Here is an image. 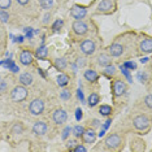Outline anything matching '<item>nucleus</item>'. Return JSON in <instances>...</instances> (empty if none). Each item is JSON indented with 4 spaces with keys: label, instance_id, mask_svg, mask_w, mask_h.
I'll return each mask as SVG.
<instances>
[{
    "label": "nucleus",
    "instance_id": "1",
    "mask_svg": "<svg viewBox=\"0 0 152 152\" xmlns=\"http://www.w3.org/2000/svg\"><path fill=\"white\" fill-rule=\"evenodd\" d=\"M133 125H134V127H135L137 130L146 131V130L150 129L151 121L146 115H139V116H137L133 120Z\"/></svg>",
    "mask_w": 152,
    "mask_h": 152
},
{
    "label": "nucleus",
    "instance_id": "2",
    "mask_svg": "<svg viewBox=\"0 0 152 152\" xmlns=\"http://www.w3.org/2000/svg\"><path fill=\"white\" fill-rule=\"evenodd\" d=\"M12 100L13 102H23L27 98V90L25 86H16L15 88L12 90Z\"/></svg>",
    "mask_w": 152,
    "mask_h": 152
},
{
    "label": "nucleus",
    "instance_id": "3",
    "mask_svg": "<svg viewBox=\"0 0 152 152\" xmlns=\"http://www.w3.org/2000/svg\"><path fill=\"white\" fill-rule=\"evenodd\" d=\"M29 110L33 116H39L44 110V102L42 99H34L29 105Z\"/></svg>",
    "mask_w": 152,
    "mask_h": 152
},
{
    "label": "nucleus",
    "instance_id": "4",
    "mask_svg": "<svg viewBox=\"0 0 152 152\" xmlns=\"http://www.w3.org/2000/svg\"><path fill=\"white\" fill-rule=\"evenodd\" d=\"M105 147L109 148V150H116V148L120 147V144L122 143V140H121V137L118 134H110L105 138Z\"/></svg>",
    "mask_w": 152,
    "mask_h": 152
},
{
    "label": "nucleus",
    "instance_id": "5",
    "mask_svg": "<svg viewBox=\"0 0 152 152\" xmlns=\"http://www.w3.org/2000/svg\"><path fill=\"white\" fill-rule=\"evenodd\" d=\"M112 90H113V95H115L116 98L122 96L126 91V83L122 79H115L112 83Z\"/></svg>",
    "mask_w": 152,
    "mask_h": 152
},
{
    "label": "nucleus",
    "instance_id": "6",
    "mask_svg": "<svg viewBox=\"0 0 152 152\" xmlns=\"http://www.w3.org/2000/svg\"><path fill=\"white\" fill-rule=\"evenodd\" d=\"M72 29H73L74 34H77V35H85L88 31L87 23L83 22L82 20H75L73 22V25H72Z\"/></svg>",
    "mask_w": 152,
    "mask_h": 152
},
{
    "label": "nucleus",
    "instance_id": "7",
    "mask_svg": "<svg viewBox=\"0 0 152 152\" xmlns=\"http://www.w3.org/2000/svg\"><path fill=\"white\" fill-rule=\"evenodd\" d=\"M87 15V9L82 5H73L70 9V16L75 20H82Z\"/></svg>",
    "mask_w": 152,
    "mask_h": 152
},
{
    "label": "nucleus",
    "instance_id": "8",
    "mask_svg": "<svg viewBox=\"0 0 152 152\" xmlns=\"http://www.w3.org/2000/svg\"><path fill=\"white\" fill-rule=\"evenodd\" d=\"M52 120H53V122L56 124V125H63V124L66 122V120H68V115H66V112H65L64 109L58 108V109H56V110L53 112V115H52Z\"/></svg>",
    "mask_w": 152,
    "mask_h": 152
},
{
    "label": "nucleus",
    "instance_id": "9",
    "mask_svg": "<svg viewBox=\"0 0 152 152\" xmlns=\"http://www.w3.org/2000/svg\"><path fill=\"white\" fill-rule=\"evenodd\" d=\"M95 50H96V44L94 40H91V39H86L83 40V42L81 43V51L83 52L85 55H92L95 52Z\"/></svg>",
    "mask_w": 152,
    "mask_h": 152
},
{
    "label": "nucleus",
    "instance_id": "10",
    "mask_svg": "<svg viewBox=\"0 0 152 152\" xmlns=\"http://www.w3.org/2000/svg\"><path fill=\"white\" fill-rule=\"evenodd\" d=\"M47 130H48V126H47L46 122H43V121H37L33 126V133L35 134V135H39V137L44 135V134L47 133Z\"/></svg>",
    "mask_w": 152,
    "mask_h": 152
},
{
    "label": "nucleus",
    "instance_id": "11",
    "mask_svg": "<svg viewBox=\"0 0 152 152\" xmlns=\"http://www.w3.org/2000/svg\"><path fill=\"white\" fill-rule=\"evenodd\" d=\"M96 137H98V135H96V133H95L94 129H85L83 134H82V139H83V142H85V143H87V144L95 143Z\"/></svg>",
    "mask_w": 152,
    "mask_h": 152
},
{
    "label": "nucleus",
    "instance_id": "12",
    "mask_svg": "<svg viewBox=\"0 0 152 152\" xmlns=\"http://www.w3.org/2000/svg\"><path fill=\"white\" fill-rule=\"evenodd\" d=\"M33 60H34V55L27 50H23L21 53H20V63L22 65H30L33 64Z\"/></svg>",
    "mask_w": 152,
    "mask_h": 152
},
{
    "label": "nucleus",
    "instance_id": "13",
    "mask_svg": "<svg viewBox=\"0 0 152 152\" xmlns=\"http://www.w3.org/2000/svg\"><path fill=\"white\" fill-rule=\"evenodd\" d=\"M108 51H109V55L112 57H120L121 55L124 53V46L120 43H115L109 47Z\"/></svg>",
    "mask_w": 152,
    "mask_h": 152
},
{
    "label": "nucleus",
    "instance_id": "14",
    "mask_svg": "<svg viewBox=\"0 0 152 152\" xmlns=\"http://www.w3.org/2000/svg\"><path fill=\"white\" fill-rule=\"evenodd\" d=\"M139 50L143 53H151L152 52V39L151 38H146L143 39L139 44Z\"/></svg>",
    "mask_w": 152,
    "mask_h": 152
},
{
    "label": "nucleus",
    "instance_id": "15",
    "mask_svg": "<svg viewBox=\"0 0 152 152\" xmlns=\"http://www.w3.org/2000/svg\"><path fill=\"white\" fill-rule=\"evenodd\" d=\"M112 9H113V3L110 0H102L98 5V12H102V13L110 12Z\"/></svg>",
    "mask_w": 152,
    "mask_h": 152
},
{
    "label": "nucleus",
    "instance_id": "16",
    "mask_svg": "<svg viewBox=\"0 0 152 152\" xmlns=\"http://www.w3.org/2000/svg\"><path fill=\"white\" fill-rule=\"evenodd\" d=\"M18 81H20V83H21L22 86H25L26 87V86H31L33 85L34 77H33L31 73H22L21 75H20Z\"/></svg>",
    "mask_w": 152,
    "mask_h": 152
},
{
    "label": "nucleus",
    "instance_id": "17",
    "mask_svg": "<svg viewBox=\"0 0 152 152\" xmlns=\"http://www.w3.org/2000/svg\"><path fill=\"white\" fill-rule=\"evenodd\" d=\"M83 77L86 81L91 82V83H94V82H96L99 79V74L96 73L95 70H92V69H87V70H85V74Z\"/></svg>",
    "mask_w": 152,
    "mask_h": 152
},
{
    "label": "nucleus",
    "instance_id": "18",
    "mask_svg": "<svg viewBox=\"0 0 152 152\" xmlns=\"http://www.w3.org/2000/svg\"><path fill=\"white\" fill-rule=\"evenodd\" d=\"M35 56L39 58V60H46L48 56V50L46 46H40L38 50L35 51Z\"/></svg>",
    "mask_w": 152,
    "mask_h": 152
},
{
    "label": "nucleus",
    "instance_id": "19",
    "mask_svg": "<svg viewBox=\"0 0 152 152\" xmlns=\"http://www.w3.org/2000/svg\"><path fill=\"white\" fill-rule=\"evenodd\" d=\"M116 73H117V69H116L115 65H112V64L104 66V70H103V74H104L107 78H112Z\"/></svg>",
    "mask_w": 152,
    "mask_h": 152
},
{
    "label": "nucleus",
    "instance_id": "20",
    "mask_svg": "<svg viewBox=\"0 0 152 152\" xmlns=\"http://www.w3.org/2000/svg\"><path fill=\"white\" fill-rule=\"evenodd\" d=\"M98 64L102 65V66H107V65L112 64V60H110V57L108 55L102 53V55H99V57H98Z\"/></svg>",
    "mask_w": 152,
    "mask_h": 152
},
{
    "label": "nucleus",
    "instance_id": "21",
    "mask_svg": "<svg viewBox=\"0 0 152 152\" xmlns=\"http://www.w3.org/2000/svg\"><path fill=\"white\" fill-rule=\"evenodd\" d=\"M57 85L60 86V87H65L68 83H69V75L68 74H58L57 75Z\"/></svg>",
    "mask_w": 152,
    "mask_h": 152
},
{
    "label": "nucleus",
    "instance_id": "22",
    "mask_svg": "<svg viewBox=\"0 0 152 152\" xmlns=\"http://www.w3.org/2000/svg\"><path fill=\"white\" fill-rule=\"evenodd\" d=\"M112 112H113L112 107H110V105H107V104L102 105V107L99 108V113H100V115H102L103 117H109L110 115H112Z\"/></svg>",
    "mask_w": 152,
    "mask_h": 152
},
{
    "label": "nucleus",
    "instance_id": "23",
    "mask_svg": "<svg viewBox=\"0 0 152 152\" xmlns=\"http://www.w3.org/2000/svg\"><path fill=\"white\" fill-rule=\"evenodd\" d=\"M99 102H100V96H99V94H96V92H92V94L88 96V105L91 107V108L98 105Z\"/></svg>",
    "mask_w": 152,
    "mask_h": 152
},
{
    "label": "nucleus",
    "instance_id": "24",
    "mask_svg": "<svg viewBox=\"0 0 152 152\" xmlns=\"http://www.w3.org/2000/svg\"><path fill=\"white\" fill-rule=\"evenodd\" d=\"M55 66L58 70H64L65 68H66V60H65L64 57L61 58H57V60H55Z\"/></svg>",
    "mask_w": 152,
    "mask_h": 152
},
{
    "label": "nucleus",
    "instance_id": "25",
    "mask_svg": "<svg viewBox=\"0 0 152 152\" xmlns=\"http://www.w3.org/2000/svg\"><path fill=\"white\" fill-rule=\"evenodd\" d=\"M5 66L7 68H8L9 69V70H12L13 72V73H18V70H20V68L18 66H17V65L15 64V63H13V61H11V60H5Z\"/></svg>",
    "mask_w": 152,
    "mask_h": 152
},
{
    "label": "nucleus",
    "instance_id": "26",
    "mask_svg": "<svg viewBox=\"0 0 152 152\" xmlns=\"http://www.w3.org/2000/svg\"><path fill=\"white\" fill-rule=\"evenodd\" d=\"M72 131H73L74 137L81 138V137H82V134H83V131H85V127H83V126H81V125H77V126H74L73 129H72Z\"/></svg>",
    "mask_w": 152,
    "mask_h": 152
},
{
    "label": "nucleus",
    "instance_id": "27",
    "mask_svg": "<svg viewBox=\"0 0 152 152\" xmlns=\"http://www.w3.org/2000/svg\"><path fill=\"white\" fill-rule=\"evenodd\" d=\"M23 131V125L21 122H16L12 127V134H21Z\"/></svg>",
    "mask_w": 152,
    "mask_h": 152
},
{
    "label": "nucleus",
    "instance_id": "28",
    "mask_svg": "<svg viewBox=\"0 0 152 152\" xmlns=\"http://www.w3.org/2000/svg\"><path fill=\"white\" fill-rule=\"evenodd\" d=\"M53 3H55L53 0H40L39 4H40V7H42L43 9H50V8H52Z\"/></svg>",
    "mask_w": 152,
    "mask_h": 152
},
{
    "label": "nucleus",
    "instance_id": "29",
    "mask_svg": "<svg viewBox=\"0 0 152 152\" xmlns=\"http://www.w3.org/2000/svg\"><path fill=\"white\" fill-rule=\"evenodd\" d=\"M12 0H0V9L1 11H7L8 8H11Z\"/></svg>",
    "mask_w": 152,
    "mask_h": 152
},
{
    "label": "nucleus",
    "instance_id": "30",
    "mask_svg": "<svg viewBox=\"0 0 152 152\" xmlns=\"http://www.w3.org/2000/svg\"><path fill=\"white\" fill-rule=\"evenodd\" d=\"M63 25H64V21H63V20H56V21H55V23L52 25V30H53V31H58V30L63 27Z\"/></svg>",
    "mask_w": 152,
    "mask_h": 152
},
{
    "label": "nucleus",
    "instance_id": "31",
    "mask_svg": "<svg viewBox=\"0 0 152 152\" xmlns=\"http://www.w3.org/2000/svg\"><path fill=\"white\" fill-rule=\"evenodd\" d=\"M120 69H121V72L125 74V77L129 79V82H133V78H131V75H130V73H129V69H126L125 66H124V65H120Z\"/></svg>",
    "mask_w": 152,
    "mask_h": 152
},
{
    "label": "nucleus",
    "instance_id": "32",
    "mask_svg": "<svg viewBox=\"0 0 152 152\" xmlns=\"http://www.w3.org/2000/svg\"><path fill=\"white\" fill-rule=\"evenodd\" d=\"M70 96H72V94H70V91H69V90H63V91H61V94H60V98L63 100L70 99Z\"/></svg>",
    "mask_w": 152,
    "mask_h": 152
},
{
    "label": "nucleus",
    "instance_id": "33",
    "mask_svg": "<svg viewBox=\"0 0 152 152\" xmlns=\"http://www.w3.org/2000/svg\"><path fill=\"white\" fill-rule=\"evenodd\" d=\"M72 151H73V152H86V151H87V148H86L85 146H82V144H75L74 148Z\"/></svg>",
    "mask_w": 152,
    "mask_h": 152
},
{
    "label": "nucleus",
    "instance_id": "34",
    "mask_svg": "<svg viewBox=\"0 0 152 152\" xmlns=\"http://www.w3.org/2000/svg\"><path fill=\"white\" fill-rule=\"evenodd\" d=\"M124 66H125L126 69H131V70L134 69V70H135V69H137V64L134 63V61H126V63L124 64Z\"/></svg>",
    "mask_w": 152,
    "mask_h": 152
},
{
    "label": "nucleus",
    "instance_id": "35",
    "mask_svg": "<svg viewBox=\"0 0 152 152\" xmlns=\"http://www.w3.org/2000/svg\"><path fill=\"white\" fill-rule=\"evenodd\" d=\"M8 88V85H7L5 81H0V94H4Z\"/></svg>",
    "mask_w": 152,
    "mask_h": 152
},
{
    "label": "nucleus",
    "instance_id": "36",
    "mask_svg": "<svg viewBox=\"0 0 152 152\" xmlns=\"http://www.w3.org/2000/svg\"><path fill=\"white\" fill-rule=\"evenodd\" d=\"M70 131H72V127L70 126H66L64 129V131H63V135H61V138H63V139H66L68 135L70 134Z\"/></svg>",
    "mask_w": 152,
    "mask_h": 152
},
{
    "label": "nucleus",
    "instance_id": "37",
    "mask_svg": "<svg viewBox=\"0 0 152 152\" xmlns=\"http://www.w3.org/2000/svg\"><path fill=\"white\" fill-rule=\"evenodd\" d=\"M0 17H1V20L4 22H8V18H9V15L5 11H0Z\"/></svg>",
    "mask_w": 152,
    "mask_h": 152
},
{
    "label": "nucleus",
    "instance_id": "38",
    "mask_svg": "<svg viewBox=\"0 0 152 152\" xmlns=\"http://www.w3.org/2000/svg\"><path fill=\"white\" fill-rule=\"evenodd\" d=\"M138 79H139V81L142 82V83H144V82L147 81V74L146 73H138Z\"/></svg>",
    "mask_w": 152,
    "mask_h": 152
},
{
    "label": "nucleus",
    "instance_id": "39",
    "mask_svg": "<svg viewBox=\"0 0 152 152\" xmlns=\"http://www.w3.org/2000/svg\"><path fill=\"white\" fill-rule=\"evenodd\" d=\"M151 100H152L151 95H147L146 99H144V102H146V105L148 107V108H151V107H152V102H151Z\"/></svg>",
    "mask_w": 152,
    "mask_h": 152
},
{
    "label": "nucleus",
    "instance_id": "40",
    "mask_svg": "<svg viewBox=\"0 0 152 152\" xmlns=\"http://www.w3.org/2000/svg\"><path fill=\"white\" fill-rule=\"evenodd\" d=\"M75 144H77V142H75V140H69L66 146H68V148H69V150L72 151V150H73V148H74V146H75Z\"/></svg>",
    "mask_w": 152,
    "mask_h": 152
},
{
    "label": "nucleus",
    "instance_id": "41",
    "mask_svg": "<svg viewBox=\"0 0 152 152\" xmlns=\"http://www.w3.org/2000/svg\"><path fill=\"white\" fill-rule=\"evenodd\" d=\"M75 118H77V121H79L82 118V110H81V108H78L77 110H75Z\"/></svg>",
    "mask_w": 152,
    "mask_h": 152
},
{
    "label": "nucleus",
    "instance_id": "42",
    "mask_svg": "<svg viewBox=\"0 0 152 152\" xmlns=\"http://www.w3.org/2000/svg\"><path fill=\"white\" fill-rule=\"evenodd\" d=\"M50 20H51V15H50V13H47V15H46V16H44L43 23H48V22H50Z\"/></svg>",
    "mask_w": 152,
    "mask_h": 152
},
{
    "label": "nucleus",
    "instance_id": "43",
    "mask_svg": "<svg viewBox=\"0 0 152 152\" xmlns=\"http://www.w3.org/2000/svg\"><path fill=\"white\" fill-rule=\"evenodd\" d=\"M16 1H17V3H18V4H20V5H26V4H27V3H29V1H30V0H16Z\"/></svg>",
    "mask_w": 152,
    "mask_h": 152
},
{
    "label": "nucleus",
    "instance_id": "44",
    "mask_svg": "<svg viewBox=\"0 0 152 152\" xmlns=\"http://www.w3.org/2000/svg\"><path fill=\"white\" fill-rule=\"evenodd\" d=\"M78 98L81 99V102H83V92H82V90H81V88L78 90Z\"/></svg>",
    "mask_w": 152,
    "mask_h": 152
},
{
    "label": "nucleus",
    "instance_id": "45",
    "mask_svg": "<svg viewBox=\"0 0 152 152\" xmlns=\"http://www.w3.org/2000/svg\"><path fill=\"white\" fill-rule=\"evenodd\" d=\"M77 63H78V65H79V66H83V65H85V61H83V58H78V61H77Z\"/></svg>",
    "mask_w": 152,
    "mask_h": 152
},
{
    "label": "nucleus",
    "instance_id": "46",
    "mask_svg": "<svg viewBox=\"0 0 152 152\" xmlns=\"http://www.w3.org/2000/svg\"><path fill=\"white\" fill-rule=\"evenodd\" d=\"M110 122H112V121H110V120H107V122L104 124V126H103V127H104V129H108V126L110 125Z\"/></svg>",
    "mask_w": 152,
    "mask_h": 152
},
{
    "label": "nucleus",
    "instance_id": "47",
    "mask_svg": "<svg viewBox=\"0 0 152 152\" xmlns=\"http://www.w3.org/2000/svg\"><path fill=\"white\" fill-rule=\"evenodd\" d=\"M148 60H150L148 57H143V58H140V63L142 64H146V63H148Z\"/></svg>",
    "mask_w": 152,
    "mask_h": 152
},
{
    "label": "nucleus",
    "instance_id": "48",
    "mask_svg": "<svg viewBox=\"0 0 152 152\" xmlns=\"http://www.w3.org/2000/svg\"><path fill=\"white\" fill-rule=\"evenodd\" d=\"M104 134H105V129H103V130L99 133V137H100V138H102V137H104Z\"/></svg>",
    "mask_w": 152,
    "mask_h": 152
},
{
    "label": "nucleus",
    "instance_id": "49",
    "mask_svg": "<svg viewBox=\"0 0 152 152\" xmlns=\"http://www.w3.org/2000/svg\"><path fill=\"white\" fill-rule=\"evenodd\" d=\"M17 42L22 43V42H23V37H18V38H17Z\"/></svg>",
    "mask_w": 152,
    "mask_h": 152
},
{
    "label": "nucleus",
    "instance_id": "50",
    "mask_svg": "<svg viewBox=\"0 0 152 152\" xmlns=\"http://www.w3.org/2000/svg\"><path fill=\"white\" fill-rule=\"evenodd\" d=\"M94 125H95V126L99 125V121H98V120H94Z\"/></svg>",
    "mask_w": 152,
    "mask_h": 152
}]
</instances>
